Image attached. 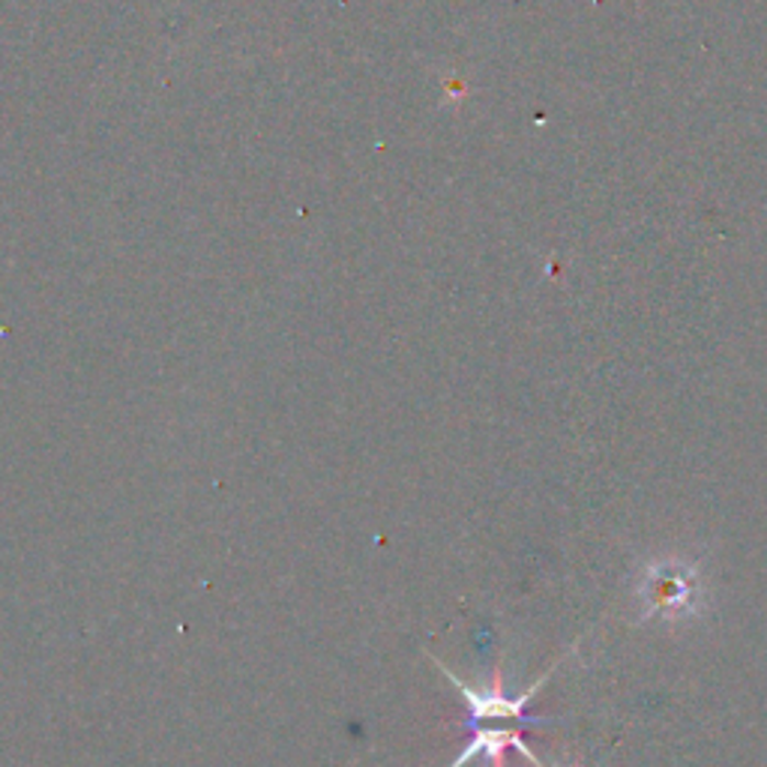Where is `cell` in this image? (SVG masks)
I'll return each mask as SVG.
<instances>
[{
    "label": "cell",
    "mask_w": 767,
    "mask_h": 767,
    "mask_svg": "<svg viewBox=\"0 0 767 767\" xmlns=\"http://www.w3.org/2000/svg\"><path fill=\"white\" fill-rule=\"evenodd\" d=\"M552 669H555V666H552ZM552 669H548L546 675L531 687V690L522 692L519 699H507L504 696V671H501V666H494L492 687H489V690L468 687L465 680H459L453 671L444 669V675L456 683V690H459L462 696H465V702H468V711H471L468 725H471V732H474V741L465 746V753L453 762V767L468 765V762L477 756L486 758L489 767H507L504 762L507 746H515V749L522 753V758L531 762L534 767H548L543 765V762L534 756V749L522 741V729H527V725L548 723L546 716H531V713H527V702H531V699L540 692V687L552 678Z\"/></svg>",
    "instance_id": "obj_1"
},
{
    "label": "cell",
    "mask_w": 767,
    "mask_h": 767,
    "mask_svg": "<svg viewBox=\"0 0 767 767\" xmlns=\"http://www.w3.org/2000/svg\"><path fill=\"white\" fill-rule=\"evenodd\" d=\"M633 600L638 621L687 624L708 609V585L702 567L680 555L645 560L633 576Z\"/></svg>",
    "instance_id": "obj_2"
}]
</instances>
